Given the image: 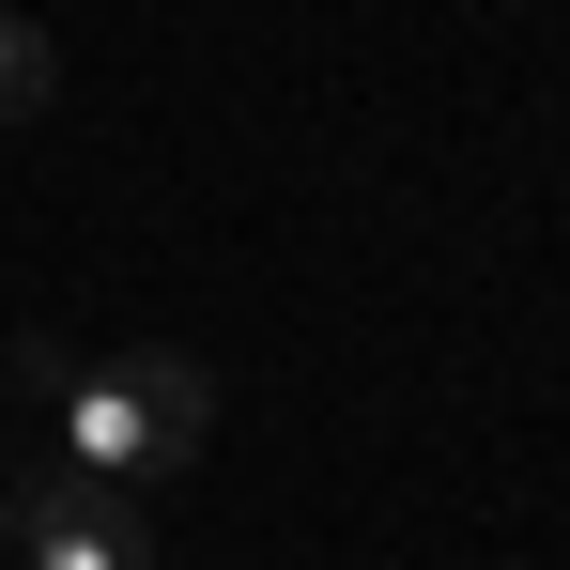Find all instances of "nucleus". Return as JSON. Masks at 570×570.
<instances>
[{
  "instance_id": "obj_1",
  "label": "nucleus",
  "mask_w": 570,
  "mask_h": 570,
  "mask_svg": "<svg viewBox=\"0 0 570 570\" xmlns=\"http://www.w3.org/2000/svg\"><path fill=\"white\" fill-rule=\"evenodd\" d=\"M16 570H155V509L124 478H78L62 448L16 478Z\"/></svg>"
},
{
  "instance_id": "obj_2",
  "label": "nucleus",
  "mask_w": 570,
  "mask_h": 570,
  "mask_svg": "<svg viewBox=\"0 0 570 570\" xmlns=\"http://www.w3.org/2000/svg\"><path fill=\"white\" fill-rule=\"evenodd\" d=\"M47 94H62V47L0 0V124H47Z\"/></svg>"
},
{
  "instance_id": "obj_3",
  "label": "nucleus",
  "mask_w": 570,
  "mask_h": 570,
  "mask_svg": "<svg viewBox=\"0 0 570 570\" xmlns=\"http://www.w3.org/2000/svg\"><path fill=\"white\" fill-rule=\"evenodd\" d=\"M0 385H16V401H62L78 371H62V340H16V355H0Z\"/></svg>"
},
{
  "instance_id": "obj_4",
  "label": "nucleus",
  "mask_w": 570,
  "mask_h": 570,
  "mask_svg": "<svg viewBox=\"0 0 570 570\" xmlns=\"http://www.w3.org/2000/svg\"><path fill=\"white\" fill-rule=\"evenodd\" d=\"M0 556H16V478H0Z\"/></svg>"
}]
</instances>
